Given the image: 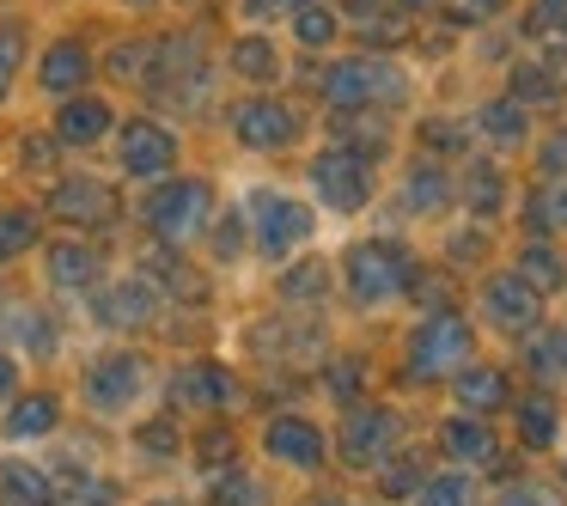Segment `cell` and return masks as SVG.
Returning a JSON list of instances; mask_svg holds the SVG:
<instances>
[{
    "mask_svg": "<svg viewBox=\"0 0 567 506\" xmlns=\"http://www.w3.org/2000/svg\"><path fill=\"white\" fill-rule=\"evenodd\" d=\"M342 281H348V299H354L360 311L391 306V299L409 293V281H415V257H409L396 238H367V245H354L342 257Z\"/></svg>",
    "mask_w": 567,
    "mask_h": 506,
    "instance_id": "6da1fadb",
    "label": "cell"
},
{
    "mask_svg": "<svg viewBox=\"0 0 567 506\" xmlns=\"http://www.w3.org/2000/svg\"><path fill=\"white\" fill-rule=\"evenodd\" d=\"M476 354V335H470V318L457 311H433L427 323L415 330L409 342V379L415 384H433V379H457Z\"/></svg>",
    "mask_w": 567,
    "mask_h": 506,
    "instance_id": "7a4b0ae2",
    "label": "cell"
},
{
    "mask_svg": "<svg viewBox=\"0 0 567 506\" xmlns=\"http://www.w3.org/2000/svg\"><path fill=\"white\" fill-rule=\"evenodd\" d=\"M208 220H214V189L202 177H177V184H159L147 196V226L165 245H189Z\"/></svg>",
    "mask_w": 567,
    "mask_h": 506,
    "instance_id": "3957f363",
    "label": "cell"
},
{
    "mask_svg": "<svg viewBox=\"0 0 567 506\" xmlns=\"http://www.w3.org/2000/svg\"><path fill=\"white\" fill-rule=\"evenodd\" d=\"M318 92L330 111H367L403 99V74L391 62H336L330 74H318Z\"/></svg>",
    "mask_w": 567,
    "mask_h": 506,
    "instance_id": "277c9868",
    "label": "cell"
},
{
    "mask_svg": "<svg viewBox=\"0 0 567 506\" xmlns=\"http://www.w3.org/2000/svg\"><path fill=\"white\" fill-rule=\"evenodd\" d=\"M311 208L306 202H293V196H281V189H257L250 196V233H257V250L262 257H287V250H299L311 238Z\"/></svg>",
    "mask_w": 567,
    "mask_h": 506,
    "instance_id": "5b68a950",
    "label": "cell"
},
{
    "mask_svg": "<svg viewBox=\"0 0 567 506\" xmlns=\"http://www.w3.org/2000/svg\"><path fill=\"white\" fill-rule=\"evenodd\" d=\"M311 189H318L323 208L360 214L367 196H372V165L360 159V153H348V147H323L318 159H311Z\"/></svg>",
    "mask_w": 567,
    "mask_h": 506,
    "instance_id": "8992f818",
    "label": "cell"
},
{
    "mask_svg": "<svg viewBox=\"0 0 567 506\" xmlns=\"http://www.w3.org/2000/svg\"><path fill=\"white\" fill-rule=\"evenodd\" d=\"M391 452H396V415L391 409H372V403L348 409V421H342V464L348 469H379Z\"/></svg>",
    "mask_w": 567,
    "mask_h": 506,
    "instance_id": "52a82bcc",
    "label": "cell"
},
{
    "mask_svg": "<svg viewBox=\"0 0 567 506\" xmlns=\"http://www.w3.org/2000/svg\"><path fill=\"white\" fill-rule=\"evenodd\" d=\"M141 384H147V360L141 354H104L99 366L86 372V403L99 409V415H123L141 396Z\"/></svg>",
    "mask_w": 567,
    "mask_h": 506,
    "instance_id": "ba28073f",
    "label": "cell"
},
{
    "mask_svg": "<svg viewBox=\"0 0 567 506\" xmlns=\"http://www.w3.org/2000/svg\"><path fill=\"white\" fill-rule=\"evenodd\" d=\"M177 165V135L165 123H123V172L141 177V184H159L165 172Z\"/></svg>",
    "mask_w": 567,
    "mask_h": 506,
    "instance_id": "9c48e42d",
    "label": "cell"
},
{
    "mask_svg": "<svg viewBox=\"0 0 567 506\" xmlns=\"http://www.w3.org/2000/svg\"><path fill=\"white\" fill-rule=\"evenodd\" d=\"M482 318H494V330H506V335H530L537 318H543V299L506 269V275H494V281L482 287Z\"/></svg>",
    "mask_w": 567,
    "mask_h": 506,
    "instance_id": "30bf717a",
    "label": "cell"
},
{
    "mask_svg": "<svg viewBox=\"0 0 567 506\" xmlns=\"http://www.w3.org/2000/svg\"><path fill=\"white\" fill-rule=\"evenodd\" d=\"M233 135L257 153H275L299 135V116L275 99H245V104H233Z\"/></svg>",
    "mask_w": 567,
    "mask_h": 506,
    "instance_id": "8fae6325",
    "label": "cell"
},
{
    "mask_svg": "<svg viewBox=\"0 0 567 506\" xmlns=\"http://www.w3.org/2000/svg\"><path fill=\"white\" fill-rule=\"evenodd\" d=\"M50 214L68 220V226H111L116 220V196H111V184H99V177H68V184H55Z\"/></svg>",
    "mask_w": 567,
    "mask_h": 506,
    "instance_id": "7c38bea8",
    "label": "cell"
},
{
    "mask_svg": "<svg viewBox=\"0 0 567 506\" xmlns=\"http://www.w3.org/2000/svg\"><path fill=\"white\" fill-rule=\"evenodd\" d=\"M262 452L287 469H323V433L306 415H275L262 433Z\"/></svg>",
    "mask_w": 567,
    "mask_h": 506,
    "instance_id": "4fadbf2b",
    "label": "cell"
},
{
    "mask_svg": "<svg viewBox=\"0 0 567 506\" xmlns=\"http://www.w3.org/2000/svg\"><path fill=\"white\" fill-rule=\"evenodd\" d=\"M153 318H159L153 281H116L99 293V323H111V330H135V323H153Z\"/></svg>",
    "mask_w": 567,
    "mask_h": 506,
    "instance_id": "5bb4252c",
    "label": "cell"
},
{
    "mask_svg": "<svg viewBox=\"0 0 567 506\" xmlns=\"http://www.w3.org/2000/svg\"><path fill=\"white\" fill-rule=\"evenodd\" d=\"M233 396H238L233 372L214 366V360H196V366H184V372H177V384H172V403H184V409H226Z\"/></svg>",
    "mask_w": 567,
    "mask_h": 506,
    "instance_id": "9a60e30c",
    "label": "cell"
},
{
    "mask_svg": "<svg viewBox=\"0 0 567 506\" xmlns=\"http://www.w3.org/2000/svg\"><path fill=\"white\" fill-rule=\"evenodd\" d=\"M111 123H116V116H111V104H104V99H68L62 116H55V141H62V147H92Z\"/></svg>",
    "mask_w": 567,
    "mask_h": 506,
    "instance_id": "2e32d148",
    "label": "cell"
},
{
    "mask_svg": "<svg viewBox=\"0 0 567 506\" xmlns=\"http://www.w3.org/2000/svg\"><path fill=\"white\" fill-rule=\"evenodd\" d=\"M440 445L452 464H494V433L482 415H452L440 427Z\"/></svg>",
    "mask_w": 567,
    "mask_h": 506,
    "instance_id": "e0dca14e",
    "label": "cell"
},
{
    "mask_svg": "<svg viewBox=\"0 0 567 506\" xmlns=\"http://www.w3.org/2000/svg\"><path fill=\"white\" fill-rule=\"evenodd\" d=\"M50 488L62 506H116V482L99 476V469H86V464H62L50 476Z\"/></svg>",
    "mask_w": 567,
    "mask_h": 506,
    "instance_id": "ac0fdd59",
    "label": "cell"
},
{
    "mask_svg": "<svg viewBox=\"0 0 567 506\" xmlns=\"http://www.w3.org/2000/svg\"><path fill=\"white\" fill-rule=\"evenodd\" d=\"M336 147H348V153H360V159H384L391 153V128L379 123V116H367V111H336Z\"/></svg>",
    "mask_w": 567,
    "mask_h": 506,
    "instance_id": "d6986e66",
    "label": "cell"
},
{
    "mask_svg": "<svg viewBox=\"0 0 567 506\" xmlns=\"http://www.w3.org/2000/svg\"><path fill=\"white\" fill-rule=\"evenodd\" d=\"M86 74H92V55H86V43H55L50 55H43V92H55V99H68V92H80L86 86Z\"/></svg>",
    "mask_w": 567,
    "mask_h": 506,
    "instance_id": "ffe728a7",
    "label": "cell"
},
{
    "mask_svg": "<svg viewBox=\"0 0 567 506\" xmlns=\"http://www.w3.org/2000/svg\"><path fill=\"white\" fill-rule=\"evenodd\" d=\"M403 202L415 214H445L452 208V177H445V165L440 159H415V172H409V184H403Z\"/></svg>",
    "mask_w": 567,
    "mask_h": 506,
    "instance_id": "44dd1931",
    "label": "cell"
},
{
    "mask_svg": "<svg viewBox=\"0 0 567 506\" xmlns=\"http://www.w3.org/2000/svg\"><path fill=\"white\" fill-rule=\"evenodd\" d=\"M518 281H525L530 287V293H555V287H567V262H561V250H549V245H543V238H530V245L525 250H518Z\"/></svg>",
    "mask_w": 567,
    "mask_h": 506,
    "instance_id": "7402d4cb",
    "label": "cell"
},
{
    "mask_svg": "<svg viewBox=\"0 0 567 506\" xmlns=\"http://www.w3.org/2000/svg\"><path fill=\"white\" fill-rule=\"evenodd\" d=\"M226 62H233V74L250 80V86H275V80H281V55H275L269 38H238L233 50H226Z\"/></svg>",
    "mask_w": 567,
    "mask_h": 506,
    "instance_id": "603a6c76",
    "label": "cell"
},
{
    "mask_svg": "<svg viewBox=\"0 0 567 506\" xmlns=\"http://www.w3.org/2000/svg\"><path fill=\"white\" fill-rule=\"evenodd\" d=\"M525 366H530L537 384H561L567 379V330H530Z\"/></svg>",
    "mask_w": 567,
    "mask_h": 506,
    "instance_id": "cb8c5ba5",
    "label": "cell"
},
{
    "mask_svg": "<svg viewBox=\"0 0 567 506\" xmlns=\"http://www.w3.org/2000/svg\"><path fill=\"white\" fill-rule=\"evenodd\" d=\"M457 403L470 409V415H488V409H501L506 403V379L494 366H470V372H457Z\"/></svg>",
    "mask_w": 567,
    "mask_h": 506,
    "instance_id": "d4e9b609",
    "label": "cell"
},
{
    "mask_svg": "<svg viewBox=\"0 0 567 506\" xmlns=\"http://www.w3.org/2000/svg\"><path fill=\"white\" fill-rule=\"evenodd\" d=\"M501 202H506L501 165H470V177H464V208L476 214V220H494V214H501Z\"/></svg>",
    "mask_w": 567,
    "mask_h": 506,
    "instance_id": "484cf974",
    "label": "cell"
},
{
    "mask_svg": "<svg viewBox=\"0 0 567 506\" xmlns=\"http://www.w3.org/2000/svg\"><path fill=\"white\" fill-rule=\"evenodd\" d=\"M0 494H7V506H55L50 476L31 469V464H7V469H0Z\"/></svg>",
    "mask_w": 567,
    "mask_h": 506,
    "instance_id": "4316f807",
    "label": "cell"
},
{
    "mask_svg": "<svg viewBox=\"0 0 567 506\" xmlns=\"http://www.w3.org/2000/svg\"><path fill=\"white\" fill-rule=\"evenodd\" d=\"M476 128H482L488 141H501V147H513V141H525V128H530V111H525L518 99H494V104H482Z\"/></svg>",
    "mask_w": 567,
    "mask_h": 506,
    "instance_id": "83f0119b",
    "label": "cell"
},
{
    "mask_svg": "<svg viewBox=\"0 0 567 506\" xmlns=\"http://www.w3.org/2000/svg\"><path fill=\"white\" fill-rule=\"evenodd\" d=\"M561 92H567V74H561V68L525 62V68H513V92H506V99H518V104H549V99H561Z\"/></svg>",
    "mask_w": 567,
    "mask_h": 506,
    "instance_id": "f1b7e54d",
    "label": "cell"
},
{
    "mask_svg": "<svg viewBox=\"0 0 567 506\" xmlns=\"http://www.w3.org/2000/svg\"><path fill=\"white\" fill-rule=\"evenodd\" d=\"M50 281L55 287H92L99 281V250L92 245H55L50 250Z\"/></svg>",
    "mask_w": 567,
    "mask_h": 506,
    "instance_id": "f546056e",
    "label": "cell"
},
{
    "mask_svg": "<svg viewBox=\"0 0 567 506\" xmlns=\"http://www.w3.org/2000/svg\"><path fill=\"white\" fill-rule=\"evenodd\" d=\"M55 415H62L55 396H19L13 415H7V433H13V440H43V433L55 427Z\"/></svg>",
    "mask_w": 567,
    "mask_h": 506,
    "instance_id": "4dcf8cb0",
    "label": "cell"
},
{
    "mask_svg": "<svg viewBox=\"0 0 567 506\" xmlns=\"http://www.w3.org/2000/svg\"><path fill=\"white\" fill-rule=\"evenodd\" d=\"M348 19H360V38L367 43H403V19L384 0H348Z\"/></svg>",
    "mask_w": 567,
    "mask_h": 506,
    "instance_id": "1f68e13d",
    "label": "cell"
},
{
    "mask_svg": "<svg viewBox=\"0 0 567 506\" xmlns=\"http://www.w3.org/2000/svg\"><path fill=\"white\" fill-rule=\"evenodd\" d=\"M518 440L530 445V452H543V445L555 440V403L549 396H525V403H518Z\"/></svg>",
    "mask_w": 567,
    "mask_h": 506,
    "instance_id": "d6a6232c",
    "label": "cell"
},
{
    "mask_svg": "<svg viewBox=\"0 0 567 506\" xmlns=\"http://www.w3.org/2000/svg\"><path fill=\"white\" fill-rule=\"evenodd\" d=\"M525 214L537 233H567V184H543L537 196H525Z\"/></svg>",
    "mask_w": 567,
    "mask_h": 506,
    "instance_id": "836d02e7",
    "label": "cell"
},
{
    "mask_svg": "<svg viewBox=\"0 0 567 506\" xmlns=\"http://www.w3.org/2000/svg\"><path fill=\"white\" fill-rule=\"evenodd\" d=\"M38 245V214L31 208H13V214H0V262H13L19 250Z\"/></svg>",
    "mask_w": 567,
    "mask_h": 506,
    "instance_id": "e575fe53",
    "label": "cell"
},
{
    "mask_svg": "<svg viewBox=\"0 0 567 506\" xmlns=\"http://www.w3.org/2000/svg\"><path fill=\"white\" fill-rule=\"evenodd\" d=\"M415 506H476V482L470 476H440V482H421Z\"/></svg>",
    "mask_w": 567,
    "mask_h": 506,
    "instance_id": "d590c367",
    "label": "cell"
},
{
    "mask_svg": "<svg viewBox=\"0 0 567 506\" xmlns=\"http://www.w3.org/2000/svg\"><path fill=\"white\" fill-rule=\"evenodd\" d=\"M0 330H13L19 342L31 348V354H50V348H55V330L43 323V311H25V306H19V311H7V323H0Z\"/></svg>",
    "mask_w": 567,
    "mask_h": 506,
    "instance_id": "8d00e7d4",
    "label": "cell"
},
{
    "mask_svg": "<svg viewBox=\"0 0 567 506\" xmlns=\"http://www.w3.org/2000/svg\"><path fill=\"white\" fill-rule=\"evenodd\" d=\"M293 38L306 43V50L330 43L336 38V13H330V7H318V0H311V7H299V13H293Z\"/></svg>",
    "mask_w": 567,
    "mask_h": 506,
    "instance_id": "74e56055",
    "label": "cell"
},
{
    "mask_svg": "<svg viewBox=\"0 0 567 506\" xmlns=\"http://www.w3.org/2000/svg\"><path fill=\"white\" fill-rule=\"evenodd\" d=\"M147 269H153V281H165V287H177V293L202 299V281L189 275V262H177V257H159V250H153V257H147Z\"/></svg>",
    "mask_w": 567,
    "mask_h": 506,
    "instance_id": "f35d334b",
    "label": "cell"
},
{
    "mask_svg": "<svg viewBox=\"0 0 567 506\" xmlns=\"http://www.w3.org/2000/svg\"><path fill=\"white\" fill-rule=\"evenodd\" d=\"M323 287H330V281H323V262H299L293 275H281V293L287 299H323Z\"/></svg>",
    "mask_w": 567,
    "mask_h": 506,
    "instance_id": "ab89813d",
    "label": "cell"
},
{
    "mask_svg": "<svg viewBox=\"0 0 567 506\" xmlns=\"http://www.w3.org/2000/svg\"><path fill=\"white\" fill-rule=\"evenodd\" d=\"M19 55H25V31H19V25H0V99H7V92H13Z\"/></svg>",
    "mask_w": 567,
    "mask_h": 506,
    "instance_id": "60d3db41",
    "label": "cell"
},
{
    "mask_svg": "<svg viewBox=\"0 0 567 506\" xmlns=\"http://www.w3.org/2000/svg\"><path fill=\"white\" fill-rule=\"evenodd\" d=\"M396 469H384V494H409L421 488V457H391Z\"/></svg>",
    "mask_w": 567,
    "mask_h": 506,
    "instance_id": "b9f144b4",
    "label": "cell"
},
{
    "mask_svg": "<svg viewBox=\"0 0 567 506\" xmlns=\"http://www.w3.org/2000/svg\"><path fill=\"white\" fill-rule=\"evenodd\" d=\"M506 13V0H452V19L457 25H482V19Z\"/></svg>",
    "mask_w": 567,
    "mask_h": 506,
    "instance_id": "7bdbcfd3",
    "label": "cell"
},
{
    "mask_svg": "<svg viewBox=\"0 0 567 506\" xmlns=\"http://www.w3.org/2000/svg\"><path fill=\"white\" fill-rule=\"evenodd\" d=\"M543 172H549L555 184L567 177V128H561V135H549V141H543Z\"/></svg>",
    "mask_w": 567,
    "mask_h": 506,
    "instance_id": "ee69618b",
    "label": "cell"
},
{
    "mask_svg": "<svg viewBox=\"0 0 567 506\" xmlns=\"http://www.w3.org/2000/svg\"><path fill=\"white\" fill-rule=\"evenodd\" d=\"M494 506H561V500H555V494H543V488H530V482H518V488H506Z\"/></svg>",
    "mask_w": 567,
    "mask_h": 506,
    "instance_id": "f6af8a7d",
    "label": "cell"
},
{
    "mask_svg": "<svg viewBox=\"0 0 567 506\" xmlns=\"http://www.w3.org/2000/svg\"><path fill=\"white\" fill-rule=\"evenodd\" d=\"M311 0H245V19H269V13H299Z\"/></svg>",
    "mask_w": 567,
    "mask_h": 506,
    "instance_id": "bcb514c9",
    "label": "cell"
},
{
    "mask_svg": "<svg viewBox=\"0 0 567 506\" xmlns=\"http://www.w3.org/2000/svg\"><path fill=\"white\" fill-rule=\"evenodd\" d=\"M427 141H433V147H457V141H470V135H464V128H452V116H433Z\"/></svg>",
    "mask_w": 567,
    "mask_h": 506,
    "instance_id": "7dc6e473",
    "label": "cell"
},
{
    "mask_svg": "<svg viewBox=\"0 0 567 506\" xmlns=\"http://www.w3.org/2000/svg\"><path fill=\"white\" fill-rule=\"evenodd\" d=\"M360 384V360H336V372H330V391L336 396H348Z\"/></svg>",
    "mask_w": 567,
    "mask_h": 506,
    "instance_id": "c3c4849f",
    "label": "cell"
},
{
    "mask_svg": "<svg viewBox=\"0 0 567 506\" xmlns=\"http://www.w3.org/2000/svg\"><path fill=\"white\" fill-rule=\"evenodd\" d=\"M202 457H233V433H220V427H214L208 440H202Z\"/></svg>",
    "mask_w": 567,
    "mask_h": 506,
    "instance_id": "681fc988",
    "label": "cell"
},
{
    "mask_svg": "<svg viewBox=\"0 0 567 506\" xmlns=\"http://www.w3.org/2000/svg\"><path fill=\"white\" fill-rule=\"evenodd\" d=\"M50 159H55V147H50V141H25V165H38V172H43Z\"/></svg>",
    "mask_w": 567,
    "mask_h": 506,
    "instance_id": "f907efd6",
    "label": "cell"
},
{
    "mask_svg": "<svg viewBox=\"0 0 567 506\" xmlns=\"http://www.w3.org/2000/svg\"><path fill=\"white\" fill-rule=\"evenodd\" d=\"M141 445H153V452H172V427H147V433H141Z\"/></svg>",
    "mask_w": 567,
    "mask_h": 506,
    "instance_id": "816d5d0a",
    "label": "cell"
},
{
    "mask_svg": "<svg viewBox=\"0 0 567 506\" xmlns=\"http://www.w3.org/2000/svg\"><path fill=\"white\" fill-rule=\"evenodd\" d=\"M13 379H19L13 354H0V396H13Z\"/></svg>",
    "mask_w": 567,
    "mask_h": 506,
    "instance_id": "f5cc1de1",
    "label": "cell"
},
{
    "mask_svg": "<svg viewBox=\"0 0 567 506\" xmlns=\"http://www.w3.org/2000/svg\"><path fill=\"white\" fill-rule=\"evenodd\" d=\"M391 7H403V13H427V7H440V0H391Z\"/></svg>",
    "mask_w": 567,
    "mask_h": 506,
    "instance_id": "db71d44e",
    "label": "cell"
},
{
    "mask_svg": "<svg viewBox=\"0 0 567 506\" xmlns=\"http://www.w3.org/2000/svg\"><path fill=\"white\" fill-rule=\"evenodd\" d=\"M311 506H348V500H311Z\"/></svg>",
    "mask_w": 567,
    "mask_h": 506,
    "instance_id": "11a10c76",
    "label": "cell"
},
{
    "mask_svg": "<svg viewBox=\"0 0 567 506\" xmlns=\"http://www.w3.org/2000/svg\"><path fill=\"white\" fill-rule=\"evenodd\" d=\"M135 7H153V0H135Z\"/></svg>",
    "mask_w": 567,
    "mask_h": 506,
    "instance_id": "9f6ffc18",
    "label": "cell"
},
{
    "mask_svg": "<svg viewBox=\"0 0 567 506\" xmlns=\"http://www.w3.org/2000/svg\"><path fill=\"white\" fill-rule=\"evenodd\" d=\"M561 476H567V464H561Z\"/></svg>",
    "mask_w": 567,
    "mask_h": 506,
    "instance_id": "6f0895ef",
    "label": "cell"
}]
</instances>
